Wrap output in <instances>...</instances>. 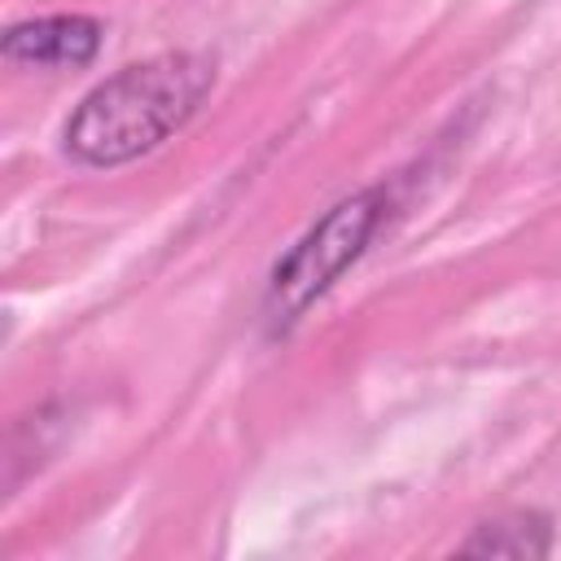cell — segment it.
I'll use <instances>...</instances> for the list:
<instances>
[{"mask_svg":"<svg viewBox=\"0 0 561 561\" xmlns=\"http://www.w3.org/2000/svg\"><path fill=\"white\" fill-rule=\"evenodd\" d=\"M215 83L197 53H158L101 79L61 127V145L83 167H123L180 131Z\"/></svg>","mask_w":561,"mask_h":561,"instance_id":"6da1fadb","label":"cell"},{"mask_svg":"<svg viewBox=\"0 0 561 561\" xmlns=\"http://www.w3.org/2000/svg\"><path fill=\"white\" fill-rule=\"evenodd\" d=\"M386 219V188H359L333 202L272 267L263 316L272 333H285L373 241Z\"/></svg>","mask_w":561,"mask_h":561,"instance_id":"7a4b0ae2","label":"cell"},{"mask_svg":"<svg viewBox=\"0 0 561 561\" xmlns=\"http://www.w3.org/2000/svg\"><path fill=\"white\" fill-rule=\"evenodd\" d=\"M4 61L13 66H88L101 48V22L83 13H53L4 31Z\"/></svg>","mask_w":561,"mask_h":561,"instance_id":"3957f363","label":"cell"},{"mask_svg":"<svg viewBox=\"0 0 561 561\" xmlns=\"http://www.w3.org/2000/svg\"><path fill=\"white\" fill-rule=\"evenodd\" d=\"M465 557H513V561H530V557H548L552 552V526L543 513H500L491 522H482L465 543Z\"/></svg>","mask_w":561,"mask_h":561,"instance_id":"277c9868","label":"cell"}]
</instances>
